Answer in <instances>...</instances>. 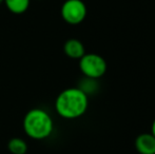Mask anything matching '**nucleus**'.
Returning a JSON list of instances; mask_svg holds the SVG:
<instances>
[{
    "label": "nucleus",
    "instance_id": "nucleus-5",
    "mask_svg": "<svg viewBox=\"0 0 155 154\" xmlns=\"http://www.w3.org/2000/svg\"><path fill=\"white\" fill-rule=\"evenodd\" d=\"M135 148L139 154H155V137L153 134H139L135 139Z\"/></svg>",
    "mask_w": 155,
    "mask_h": 154
},
{
    "label": "nucleus",
    "instance_id": "nucleus-11",
    "mask_svg": "<svg viewBox=\"0 0 155 154\" xmlns=\"http://www.w3.org/2000/svg\"><path fill=\"white\" fill-rule=\"evenodd\" d=\"M3 1H4V0H0V4H2V3H3Z\"/></svg>",
    "mask_w": 155,
    "mask_h": 154
},
{
    "label": "nucleus",
    "instance_id": "nucleus-7",
    "mask_svg": "<svg viewBox=\"0 0 155 154\" xmlns=\"http://www.w3.org/2000/svg\"><path fill=\"white\" fill-rule=\"evenodd\" d=\"M30 2L31 0H4L3 3L11 13L20 15L28 11Z\"/></svg>",
    "mask_w": 155,
    "mask_h": 154
},
{
    "label": "nucleus",
    "instance_id": "nucleus-9",
    "mask_svg": "<svg viewBox=\"0 0 155 154\" xmlns=\"http://www.w3.org/2000/svg\"><path fill=\"white\" fill-rule=\"evenodd\" d=\"M8 150L12 154H25L28 152V144L23 138L13 137L8 143Z\"/></svg>",
    "mask_w": 155,
    "mask_h": 154
},
{
    "label": "nucleus",
    "instance_id": "nucleus-1",
    "mask_svg": "<svg viewBox=\"0 0 155 154\" xmlns=\"http://www.w3.org/2000/svg\"><path fill=\"white\" fill-rule=\"evenodd\" d=\"M89 107V96L78 87L61 91L55 99V111L64 119H77L84 115Z\"/></svg>",
    "mask_w": 155,
    "mask_h": 154
},
{
    "label": "nucleus",
    "instance_id": "nucleus-8",
    "mask_svg": "<svg viewBox=\"0 0 155 154\" xmlns=\"http://www.w3.org/2000/svg\"><path fill=\"white\" fill-rule=\"evenodd\" d=\"M98 79H94V78H89V77H84L78 84V88L82 91L84 93H86L88 96L90 95L95 94L96 92L99 89V84L97 81Z\"/></svg>",
    "mask_w": 155,
    "mask_h": 154
},
{
    "label": "nucleus",
    "instance_id": "nucleus-3",
    "mask_svg": "<svg viewBox=\"0 0 155 154\" xmlns=\"http://www.w3.org/2000/svg\"><path fill=\"white\" fill-rule=\"evenodd\" d=\"M79 60V70L84 77L99 79L106 74L107 61L102 56L95 53H86Z\"/></svg>",
    "mask_w": 155,
    "mask_h": 154
},
{
    "label": "nucleus",
    "instance_id": "nucleus-10",
    "mask_svg": "<svg viewBox=\"0 0 155 154\" xmlns=\"http://www.w3.org/2000/svg\"><path fill=\"white\" fill-rule=\"evenodd\" d=\"M151 133L153 134V136L155 137V118H154L153 123H152V126H151Z\"/></svg>",
    "mask_w": 155,
    "mask_h": 154
},
{
    "label": "nucleus",
    "instance_id": "nucleus-2",
    "mask_svg": "<svg viewBox=\"0 0 155 154\" xmlns=\"http://www.w3.org/2000/svg\"><path fill=\"white\" fill-rule=\"evenodd\" d=\"M22 128L25 133L35 140L50 137L54 131V121L50 113L40 108H34L23 117Z\"/></svg>",
    "mask_w": 155,
    "mask_h": 154
},
{
    "label": "nucleus",
    "instance_id": "nucleus-4",
    "mask_svg": "<svg viewBox=\"0 0 155 154\" xmlns=\"http://www.w3.org/2000/svg\"><path fill=\"white\" fill-rule=\"evenodd\" d=\"M87 5L82 0H65L60 8L62 19L71 25L81 23L87 17Z\"/></svg>",
    "mask_w": 155,
    "mask_h": 154
},
{
    "label": "nucleus",
    "instance_id": "nucleus-6",
    "mask_svg": "<svg viewBox=\"0 0 155 154\" xmlns=\"http://www.w3.org/2000/svg\"><path fill=\"white\" fill-rule=\"evenodd\" d=\"M63 52L69 58L72 59H80L86 54L84 43L76 38L68 39L63 45Z\"/></svg>",
    "mask_w": 155,
    "mask_h": 154
}]
</instances>
